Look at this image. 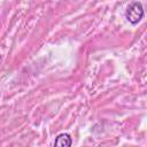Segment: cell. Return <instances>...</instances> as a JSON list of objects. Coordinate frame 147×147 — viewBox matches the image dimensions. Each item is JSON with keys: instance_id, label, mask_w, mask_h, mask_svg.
Returning a JSON list of instances; mask_svg holds the SVG:
<instances>
[{"instance_id": "obj_1", "label": "cell", "mask_w": 147, "mask_h": 147, "mask_svg": "<svg viewBox=\"0 0 147 147\" xmlns=\"http://www.w3.org/2000/svg\"><path fill=\"white\" fill-rule=\"evenodd\" d=\"M144 17V7L140 1H132L126 10H125V18L132 25H137Z\"/></svg>"}, {"instance_id": "obj_2", "label": "cell", "mask_w": 147, "mask_h": 147, "mask_svg": "<svg viewBox=\"0 0 147 147\" xmlns=\"http://www.w3.org/2000/svg\"><path fill=\"white\" fill-rule=\"evenodd\" d=\"M72 145V139L69 133H60L54 140V146L57 147H70Z\"/></svg>"}]
</instances>
